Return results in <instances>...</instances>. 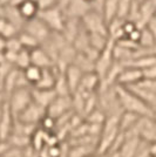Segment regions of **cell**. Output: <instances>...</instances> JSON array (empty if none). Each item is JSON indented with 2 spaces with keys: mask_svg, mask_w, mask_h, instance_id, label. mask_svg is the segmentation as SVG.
<instances>
[{
  "mask_svg": "<svg viewBox=\"0 0 156 157\" xmlns=\"http://www.w3.org/2000/svg\"><path fill=\"white\" fill-rule=\"evenodd\" d=\"M135 1H136V2H138V4H142L143 1H146V0H135Z\"/></svg>",
  "mask_w": 156,
  "mask_h": 157,
  "instance_id": "d590c367",
  "label": "cell"
},
{
  "mask_svg": "<svg viewBox=\"0 0 156 157\" xmlns=\"http://www.w3.org/2000/svg\"><path fill=\"white\" fill-rule=\"evenodd\" d=\"M72 105L73 102L71 100V96H57L52 105L48 107L46 114L58 120L59 117L64 116L68 109H71Z\"/></svg>",
  "mask_w": 156,
  "mask_h": 157,
  "instance_id": "9c48e42d",
  "label": "cell"
},
{
  "mask_svg": "<svg viewBox=\"0 0 156 157\" xmlns=\"http://www.w3.org/2000/svg\"><path fill=\"white\" fill-rule=\"evenodd\" d=\"M32 92V100L35 105L46 109H48V107L52 105L53 101L58 96L54 89H38V88H33L31 89Z\"/></svg>",
  "mask_w": 156,
  "mask_h": 157,
  "instance_id": "30bf717a",
  "label": "cell"
},
{
  "mask_svg": "<svg viewBox=\"0 0 156 157\" xmlns=\"http://www.w3.org/2000/svg\"><path fill=\"white\" fill-rule=\"evenodd\" d=\"M81 24L88 33H96L108 36V28L102 14L96 11H89L81 19Z\"/></svg>",
  "mask_w": 156,
  "mask_h": 157,
  "instance_id": "277c9868",
  "label": "cell"
},
{
  "mask_svg": "<svg viewBox=\"0 0 156 157\" xmlns=\"http://www.w3.org/2000/svg\"><path fill=\"white\" fill-rule=\"evenodd\" d=\"M143 72L133 67H124L119 74L116 78V85L122 86V87H130V86L137 85L140 81H142Z\"/></svg>",
  "mask_w": 156,
  "mask_h": 157,
  "instance_id": "ba28073f",
  "label": "cell"
},
{
  "mask_svg": "<svg viewBox=\"0 0 156 157\" xmlns=\"http://www.w3.org/2000/svg\"><path fill=\"white\" fill-rule=\"evenodd\" d=\"M130 41H133L134 44H137L138 45V42H140V39H141V29L140 28H136L135 31L133 33H130L129 35L127 36Z\"/></svg>",
  "mask_w": 156,
  "mask_h": 157,
  "instance_id": "83f0119b",
  "label": "cell"
},
{
  "mask_svg": "<svg viewBox=\"0 0 156 157\" xmlns=\"http://www.w3.org/2000/svg\"><path fill=\"white\" fill-rule=\"evenodd\" d=\"M133 1L134 0H117V2H119V14H117V18L119 19H127L130 8H131V5H133Z\"/></svg>",
  "mask_w": 156,
  "mask_h": 157,
  "instance_id": "603a6c76",
  "label": "cell"
},
{
  "mask_svg": "<svg viewBox=\"0 0 156 157\" xmlns=\"http://www.w3.org/2000/svg\"><path fill=\"white\" fill-rule=\"evenodd\" d=\"M101 14H102L107 25L111 24V21H114L115 19H117V14H119V2H117V0H104Z\"/></svg>",
  "mask_w": 156,
  "mask_h": 157,
  "instance_id": "e0dca14e",
  "label": "cell"
},
{
  "mask_svg": "<svg viewBox=\"0 0 156 157\" xmlns=\"http://www.w3.org/2000/svg\"><path fill=\"white\" fill-rule=\"evenodd\" d=\"M155 120H156V118H155Z\"/></svg>",
  "mask_w": 156,
  "mask_h": 157,
  "instance_id": "60d3db41",
  "label": "cell"
},
{
  "mask_svg": "<svg viewBox=\"0 0 156 157\" xmlns=\"http://www.w3.org/2000/svg\"><path fill=\"white\" fill-rule=\"evenodd\" d=\"M32 65V61H31V51H27V49H21L18 54H17V59L14 62V67L19 71H25L27 67Z\"/></svg>",
  "mask_w": 156,
  "mask_h": 157,
  "instance_id": "44dd1931",
  "label": "cell"
},
{
  "mask_svg": "<svg viewBox=\"0 0 156 157\" xmlns=\"http://www.w3.org/2000/svg\"><path fill=\"white\" fill-rule=\"evenodd\" d=\"M89 11H92V7L89 4H87L82 0H74L69 6L66 8L64 12L66 18H74V19H82Z\"/></svg>",
  "mask_w": 156,
  "mask_h": 157,
  "instance_id": "9a60e30c",
  "label": "cell"
},
{
  "mask_svg": "<svg viewBox=\"0 0 156 157\" xmlns=\"http://www.w3.org/2000/svg\"><path fill=\"white\" fill-rule=\"evenodd\" d=\"M45 115H46V109L41 108L38 105H35L34 102H32L20 115H18L17 117L14 118H17L18 121L22 122V123L37 125L38 122H41V120L44 118Z\"/></svg>",
  "mask_w": 156,
  "mask_h": 157,
  "instance_id": "52a82bcc",
  "label": "cell"
},
{
  "mask_svg": "<svg viewBox=\"0 0 156 157\" xmlns=\"http://www.w3.org/2000/svg\"><path fill=\"white\" fill-rule=\"evenodd\" d=\"M14 7H17L18 13L20 14V17L22 18L25 22L38 18L40 12V7L37 0H24L19 5Z\"/></svg>",
  "mask_w": 156,
  "mask_h": 157,
  "instance_id": "8fae6325",
  "label": "cell"
},
{
  "mask_svg": "<svg viewBox=\"0 0 156 157\" xmlns=\"http://www.w3.org/2000/svg\"><path fill=\"white\" fill-rule=\"evenodd\" d=\"M6 102V95H5V93H0V109L2 108V105H4V103Z\"/></svg>",
  "mask_w": 156,
  "mask_h": 157,
  "instance_id": "4dcf8cb0",
  "label": "cell"
},
{
  "mask_svg": "<svg viewBox=\"0 0 156 157\" xmlns=\"http://www.w3.org/2000/svg\"><path fill=\"white\" fill-rule=\"evenodd\" d=\"M59 74H60V72L55 67L42 69V75H41L40 81L33 88H38V89H54Z\"/></svg>",
  "mask_w": 156,
  "mask_h": 157,
  "instance_id": "5bb4252c",
  "label": "cell"
},
{
  "mask_svg": "<svg viewBox=\"0 0 156 157\" xmlns=\"http://www.w3.org/2000/svg\"><path fill=\"white\" fill-rule=\"evenodd\" d=\"M14 125V116L10 109V105L6 102L4 103L0 111V140L7 141L10 135L12 134Z\"/></svg>",
  "mask_w": 156,
  "mask_h": 157,
  "instance_id": "8992f818",
  "label": "cell"
},
{
  "mask_svg": "<svg viewBox=\"0 0 156 157\" xmlns=\"http://www.w3.org/2000/svg\"><path fill=\"white\" fill-rule=\"evenodd\" d=\"M0 51H5V40L0 38Z\"/></svg>",
  "mask_w": 156,
  "mask_h": 157,
  "instance_id": "d6a6232c",
  "label": "cell"
},
{
  "mask_svg": "<svg viewBox=\"0 0 156 157\" xmlns=\"http://www.w3.org/2000/svg\"><path fill=\"white\" fill-rule=\"evenodd\" d=\"M99 87H101V78H100L98 74L95 72L85 73L84 76H82V80H81V83H80L78 92L93 94Z\"/></svg>",
  "mask_w": 156,
  "mask_h": 157,
  "instance_id": "2e32d148",
  "label": "cell"
},
{
  "mask_svg": "<svg viewBox=\"0 0 156 157\" xmlns=\"http://www.w3.org/2000/svg\"><path fill=\"white\" fill-rule=\"evenodd\" d=\"M22 31L33 35L40 42V45H42L52 34V31L46 26L39 18H35V19L25 22V26L22 28Z\"/></svg>",
  "mask_w": 156,
  "mask_h": 157,
  "instance_id": "5b68a950",
  "label": "cell"
},
{
  "mask_svg": "<svg viewBox=\"0 0 156 157\" xmlns=\"http://www.w3.org/2000/svg\"><path fill=\"white\" fill-rule=\"evenodd\" d=\"M14 68V66L12 63H10L8 61L4 62L0 65V86L4 85L5 80L8 76V74L12 72V69Z\"/></svg>",
  "mask_w": 156,
  "mask_h": 157,
  "instance_id": "d4e9b609",
  "label": "cell"
},
{
  "mask_svg": "<svg viewBox=\"0 0 156 157\" xmlns=\"http://www.w3.org/2000/svg\"><path fill=\"white\" fill-rule=\"evenodd\" d=\"M154 18H155V19H156V13H155V15H154Z\"/></svg>",
  "mask_w": 156,
  "mask_h": 157,
  "instance_id": "74e56055",
  "label": "cell"
},
{
  "mask_svg": "<svg viewBox=\"0 0 156 157\" xmlns=\"http://www.w3.org/2000/svg\"><path fill=\"white\" fill-rule=\"evenodd\" d=\"M38 18L52 32L61 33L64 31L66 22V15L64 13V11L61 8H59L58 6L46 8V10H40Z\"/></svg>",
  "mask_w": 156,
  "mask_h": 157,
  "instance_id": "7a4b0ae2",
  "label": "cell"
},
{
  "mask_svg": "<svg viewBox=\"0 0 156 157\" xmlns=\"http://www.w3.org/2000/svg\"><path fill=\"white\" fill-rule=\"evenodd\" d=\"M115 93L121 105L122 110L136 114L140 117L146 118H156L155 111L150 108L147 103H144L136 94L130 90L127 87L115 85Z\"/></svg>",
  "mask_w": 156,
  "mask_h": 157,
  "instance_id": "6da1fadb",
  "label": "cell"
},
{
  "mask_svg": "<svg viewBox=\"0 0 156 157\" xmlns=\"http://www.w3.org/2000/svg\"><path fill=\"white\" fill-rule=\"evenodd\" d=\"M18 39H19L22 48L27 49V51H33V49H35V48L41 46L38 40L35 39L33 35H31L29 33L25 32V31H21L18 34Z\"/></svg>",
  "mask_w": 156,
  "mask_h": 157,
  "instance_id": "d6986e66",
  "label": "cell"
},
{
  "mask_svg": "<svg viewBox=\"0 0 156 157\" xmlns=\"http://www.w3.org/2000/svg\"><path fill=\"white\" fill-rule=\"evenodd\" d=\"M21 49H22V46H21L19 39H18V35L12 38V39L5 40V51L6 52L19 53Z\"/></svg>",
  "mask_w": 156,
  "mask_h": 157,
  "instance_id": "cb8c5ba5",
  "label": "cell"
},
{
  "mask_svg": "<svg viewBox=\"0 0 156 157\" xmlns=\"http://www.w3.org/2000/svg\"><path fill=\"white\" fill-rule=\"evenodd\" d=\"M40 10H46L51 7L58 6V0H37Z\"/></svg>",
  "mask_w": 156,
  "mask_h": 157,
  "instance_id": "4316f807",
  "label": "cell"
},
{
  "mask_svg": "<svg viewBox=\"0 0 156 157\" xmlns=\"http://www.w3.org/2000/svg\"><path fill=\"white\" fill-rule=\"evenodd\" d=\"M6 100L13 116L17 117L33 102L32 92L29 88H18L13 90Z\"/></svg>",
  "mask_w": 156,
  "mask_h": 157,
  "instance_id": "3957f363",
  "label": "cell"
},
{
  "mask_svg": "<svg viewBox=\"0 0 156 157\" xmlns=\"http://www.w3.org/2000/svg\"><path fill=\"white\" fill-rule=\"evenodd\" d=\"M122 28H123V33L126 35V38L129 35L130 33H133L135 29L137 28L136 24L133 22V21H129V20H124L123 21V25H122Z\"/></svg>",
  "mask_w": 156,
  "mask_h": 157,
  "instance_id": "484cf974",
  "label": "cell"
},
{
  "mask_svg": "<svg viewBox=\"0 0 156 157\" xmlns=\"http://www.w3.org/2000/svg\"><path fill=\"white\" fill-rule=\"evenodd\" d=\"M74 0H58V7L61 8L64 12L66 11V8L71 5Z\"/></svg>",
  "mask_w": 156,
  "mask_h": 157,
  "instance_id": "f546056e",
  "label": "cell"
},
{
  "mask_svg": "<svg viewBox=\"0 0 156 157\" xmlns=\"http://www.w3.org/2000/svg\"><path fill=\"white\" fill-rule=\"evenodd\" d=\"M6 54H5V51H0V65L6 62Z\"/></svg>",
  "mask_w": 156,
  "mask_h": 157,
  "instance_id": "1f68e13d",
  "label": "cell"
},
{
  "mask_svg": "<svg viewBox=\"0 0 156 157\" xmlns=\"http://www.w3.org/2000/svg\"><path fill=\"white\" fill-rule=\"evenodd\" d=\"M148 157H151V156H148Z\"/></svg>",
  "mask_w": 156,
  "mask_h": 157,
  "instance_id": "ab89813d",
  "label": "cell"
},
{
  "mask_svg": "<svg viewBox=\"0 0 156 157\" xmlns=\"http://www.w3.org/2000/svg\"><path fill=\"white\" fill-rule=\"evenodd\" d=\"M22 72H24V75H25L26 80L28 81V83L32 87H34L39 82L40 78H41V75H42V69L38 66L34 65H31L29 67H27L26 69L22 71Z\"/></svg>",
  "mask_w": 156,
  "mask_h": 157,
  "instance_id": "ffe728a7",
  "label": "cell"
},
{
  "mask_svg": "<svg viewBox=\"0 0 156 157\" xmlns=\"http://www.w3.org/2000/svg\"><path fill=\"white\" fill-rule=\"evenodd\" d=\"M138 46L141 48H146V49L156 48L155 38H154V35L151 34V32L147 27L141 29V39H140V42H138Z\"/></svg>",
  "mask_w": 156,
  "mask_h": 157,
  "instance_id": "7402d4cb",
  "label": "cell"
},
{
  "mask_svg": "<svg viewBox=\"0 0 156 157\" xmlns=\"http://www.w3.org/2000/svg\"><path fill=\"white\" fill-rule=\"evenodd\" d=\"M5 15V7L0 5V17H4Z\"/></svg>",
  "mask_w": 156,
  "mask_h": 157,
  "instance_id": "836d02e7",
  "label": "cell"
},
{
  "mask_svg": "<svg viewBox=\"0 0 156 157\" xmlns=\"http://www.w3.org/2000/svg\"><path fill=\"white\" fill-rule=\"evenodd\" d=\"M88 157H93V156H88Z\"/></svg>",
  "mask_w": 156,
  "mask_h": 157,
  "instance_id": "f35d334b",
  "label": "cell"
},
{
  "mask_svg": "<svg viewBox=\"0 0 156 157\" xmlns=\"http://www.w3.org/2000/svg\"><path fill=\"white\" fill-rule=\"evenodd\" d=\"M20 32L21 31L10 20L6 19L5 17H0V38H2L4 40L12 39Z\"/></svg>",
  "mask_w": 156,
  "mask_h": 157,
  "instance_id": "ac0fdd59",
  "label": "cell"
},
{
  "mask_svg": "<svg viewBox=\"0 0 156 157\" xmlns=\"http://www.w3.org/2000/svg\"><path fill=\"white\" fill-rule=\"evenodd\" d=\"M82 1H85V2H87V4H89L91 7H92V4H93V1H94V0H82Z\"/></svg>",
  "mask_w": 156,
  "mask_h": 157,
  "instance_id": "e575fe53",
  "label": "cell"
},
{
  "mask_svg": "<svg viewBox=\"0 0 156 157\" xmlns=\"http://www.w3.org/2000/svg\"><path fill=\"white\" fill-rule=\"evenodd\" d=\"M146 27L151 32V34L154 35V38H155V40H156V19L155 18H153V19L150 20L149 22H148V25Z\"/></svg>",
  "mask_w": 156,
  "mask_h": 157,
  "instance_id": "f1b7e54d",
  "label": "cell"
},
{
  "mask_svg": "<svg viewBox=\"0 0 156 157\" xmlns=\"http://www.w3.org/2000/svg\"><path fill=\"white\" fill-rule=\"evenodd\" d=\"M31 61H32V65L38 66L41 69L53 68L55 66L53 59L51 58V55L46 52L41 46L31 51Z\"/></svg>",
  "mask_w": 156,
  "mask_h": 157,
  "instance_id": "4fadbf2b",
  "label": "cell"
},
{
  "mask_svg": "<svg viewBox=\"0 0 156 157\" xmlns=\"http://www.w3.org/2000/svg\"><path fill=\"white\" fill-rule=\"evenodd\" d=\"M84 74L85 73L82 72L80 68H78L75 65H71L66 68V71L64 72V75H65L66 82L68 85L71 94H75L78 92Z\"/></svg>",
  "mask_w": 156,
  "mask_h": 157,
  "instance_id": "7c38bea8",
  "label": "cell"
},
{
  "mask_svg": "<svg viewBox=\"0 0 156 157\" xmlns=\"http://www.w3.org/2000/svg\"><path fill=\"white\" fill-rule=\"evenodd\" d=\"M4 92V89H2V86H0V93Z\"/></svg>",
  "mask_w": 156,
  "mask_h": 157,
  "instance_id": "8d00e7d4",
  "label": "cell"
}]
</instances>
